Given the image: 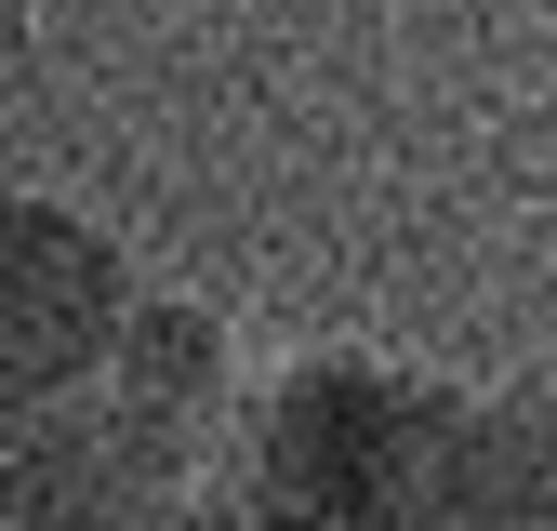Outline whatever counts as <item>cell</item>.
Wrapping results in <instances>:
<instances>
[{"instance_id": "277c9868", "label": "cell", "mask_w": 557, "mask_h": 531, "mask_svg": "<svg viewBox=\"0 0 557 531\" xmlns=\"http://www.w3.org/2000/svg\"><path fill=\"white\" fill-rule=\"evenodd\" d=\"M411 531H557V398L492 385V372H438Z\"/></svg>"}, {"instance_id": "3957f363", "label": "cell", "mask_w": 557, "mask_h": 531, "mask_svg": "<svg viewBox=\"0 0 557 531\" xmlns=\"http://www.w3.org/2000/svg\"><path fill=\"white\" fill-rule=\"evenodd\" d=\"M133 293H147V280H133V252L81 213V199L0 173V412L81 385V372L107 359V332H120Z\"/></svg>"}, {"instance_id": "6da1fadb", "label": "cell", "mask_w": 557, "mask_h": 531, "mask_svg": "<svg viewBox=\"0 0 557 531\" xmlns=\"http://www.w3.org/2000/svg\"><path fill=\"white\" fill-rule=\"evenodd\" d=\"M425 385L438 372L372 359V346H293V359L239 372L199 505L226 531H411Z\"/></svg>"}, {"instance_id": "7a4b0ae2", "label": "cell", "mask_w": 557, "mask_h": 531, "mask_svg": "<svg viewBox=\"0 0 557 531\" xmlns=\"http://www.w3.org/2000/svg\"><path fill=\"white\" fill-rule=\"evenodd\" d=\"M213 439L226 425H199L94 359L81 385L0 412V531H160L173 505H199Z\"/></svg>"}]
</instances>
